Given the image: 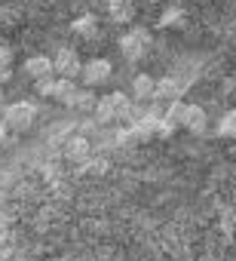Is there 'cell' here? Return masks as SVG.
I'll return each instance as SVG.
<instances>
[{"instance_id": "cell-1", "label": "cell", "mask_w": 236, "mask_h": 261, "mask_svg": "<svg viewBox=\"0 0 236 261\" xmlns=\"http://www.w3.org/2000/svg\"><path fill=\"white\" fill-rule=\"evenodd\" d=\"M95 117L101 123H116V120H129L132 117V98L126 92H110L95 101Z\"/></svg>"}, {"instance_id": "cell-2", "label": "cell", "mask_w": 236, "mask_h": 261, "mask_svg": "<svg viewBox=\"0 0 236 261\" xmlns=\"http://www.w3.org/2000/svg\"><path fill=\"white\" fill-rule=\"evenodd\" d=\"M0 120H4L16 136L28 133V129L34 126V120H37V105L34 101H13V105L4 108V117H0Z\"/></svg>"}, {"instance_id": "cell-3", "label": "cell", "mask_w": 236, "mask_h": 261, "mask_svg": "<svg viewBox=\"0 0 236 261\" xmlns=\"http://www.w3.org/2000/svg\"><path fill=\"white\" fill-rule=\"evenodd\" d=\"M151 46H154V37H151L148 28H129V31L120 37V53H123L129 62L144 59V56L151 53Z\"/></svg>"}, {"instance_id": "cell-4", "label": "cell", "mask_w": 236, "mask_h": 261, "mask_svg": "<svg viewBox=\"0 0 236 261\" xmlns=\"http://www.w3.org/2000/svg\"><path fill=\"white\" fill-rule=\"evenodd\" d=\"M110 74H113V65L107 62V59H89L86 65H83V74H80V80L92 89V86H101V83H107L110 80Z\"/></svg>"}, {"instance_id": "cell-5", "label": "cell", "mask_w": 236, "mask_h": 261, "mask_svg": "<svg viewBox=\"0 0 236 261\" xmlns=\"http://www.w3.org/2000/svg\"><path fill=\"white\" fill-rule=\"evenodd\" d=\"M52 65H55V74H58V77H71V80H74V77L83 74V62H80L77 49H68V46H62V49L55 53Z\"/></svg>"}, {"instance_id": "cell-6", "label": "cell", "mask_w": 236, "mask_h": 261, "mask_svg": "<svg viewBox=\"0 0 236 261\" xmlns=\"http://www.w3.org/2000/svg\"><path fill=\"white\" fill-rule=\"evenodd\" d=\"M25 74H28L34 83H40V80H46V77H55V65H52L49 56H31V59L25 62Z\"/></svg>"}, {"instance_id": "cell-7", "label": "cell", "mask_w": 236, "mask_h": 261, "mask_svg": "<svg viewBox=\"0 0 236 261\" xmlns=\"http://www.w3.org/2000/svg\"><path fill=\"white\" fill-rule=\"evenodd\" d=\"M104 16L116 25L132 22V4L129 0H104Z\"/></svg>"}, {"instance_id": "cell-8", "label": "cell", "mask_w": 236, "mask_h": 261, "mask_svg": "<svg viewBox=\"0 0 236 261\" xmlns=\"http://www.w3.org/2000/svg\"><path fill=\"white\" fill-rule=\"evenodd\" d=\"M184 129L193 136H202L205 129H209V117L199 105H187V117H184Z\"/></svg>"}, {"instance_id": "cell-9", "label": "cell", "mask_w": 236, "mask_h": 261, "mask_svg": "<svg viewBox=\"0 0 236 261\" xmlns=\"http://www.w3.org/2000/svg\"><path fill=\"white\" fill-rule=\"evenodd\" d=\"M132 98L138 101H148V98H157V80L151 74H138L132 80Z\"/></svg>"}, {"instance_id": "cell-10", "label": "cell", "mask_w": 236, "mask_h": 261, "mask_svg": "<svg viewBox=\"0 0 236 261\" xmlns=\"http://www.w3.org/2000/svg\"><path fill=\"white\" fill-rule=\"evenodd\" d=\"M65 154H68V160H74V163H86V160H89V142H86L83 136H74V139L65 145Z\"/></svg>"}, {"instance_id": "cell-11", "label": "cell", "mask_w": 236, "mask_h": 261, "mask_svg": "<svg viewBox=\"0 0 236 261\" xmlns=\"http://www.w3.org/2000/svg\"><path fill=\"white\" fill-rule=\"evenodd\" d=\"M71 31H74L77 37H95V34H98V19H95L92 13L77 16V19H74V25H71Z\"/></svg>"}, {"instance_id": "cell-12", "label": "cell", "mask_w": 236, "mask_h": 261, "mask_svg": "<svg viewBox=\"0 0 236 261\" xmlns=\"http://www.w3.org/2000/svg\"><path fill=\"white\" fill-rule=\"evenodd\" d=\"M181 80H175V77H163V80H157V98H166V101H175V98H181Z\"/></svg>"}, {"instance_id": "cell-13", "label": "cell", "mask_w": 236, "mask_h": 261, "mask_svg": "<svg viewBox=\"0 0 236 261\" xmlns=\"http://www.w3.org/2000/svg\"><path fill=\"white\" fill-rule=\"evenodd\" d=\"M95 101H98V98L89 92V86H83V89L77 86L74 95L68 98V108H77V111H89V108H92V111H95Z\"/></svg>"}, {"instance_id": "cell-14", "label": "cell", "mask_w": 236, "mask_h": 261, "mask_svg": "<svg viewBox=\"0 0 236 261\" xmlns=\"http://www.w3.org/2000/svg\"><path fill=\"white\" fill-rule=\"evenodd\" d=\"M184 19H187L184 7L172 4V7H166V10H163V16H160V28H178V25H184Z\"/></svg>"}, {"instance_id": "cell-15", "label": "cell", "mask_w": 236, "mask_h": 261, "mask_svg": "<svg viewBox=\"0 0 236 261\" xmlns=\"http://www.w3.org/2000/svg\"><path fill=\"white\" fill-rule=\"evenodd\" d=\"M184 117H187V105L181 101V98H175V101H169V108H166V120L178 129V126H184Z\"/></svg>"}, {"instance_id": "cell-16", "label": "cell", "mask_w": 236, "mask_h": 261, "mask_svg": "<svg viewBox=\"0 0 236 261\" xmlns=\"http://www.w3.org/2000/svg\"><path fill=\"white\" fill-rule=\"evenodd\" d=\"M218 136H224V139H236V108L227 111V114L218 120Z\"/></svg>"}, {"instance_id": "cell-17", "label": "cell", "mask_w": 236, "mask_h": 261, "mask_svg": "<svg viewBox=\"0 0 236 261\" xmlns=\"http://www.w3.org/2000/svg\"><path fill=\"white\" fill-rule=\"evenodd\" d=\"M221 230H224L227 237H236V209H227V212L221 215Z\"/></svg>"}, {"instance_id": "cell-18", "label": "cell", "mask_w": 236, "mask_h": 261, "mask_svg": "<svg viewBox=\"0 0 236 261\" xmlns=\"http://www.w3.org/2000/svg\"><path fill=\"white\" fill-rule=\"evenodd\" d=\"M13 59H16V53L10 46H0V65H13Z\"/></svg>"}, {"instance_id": "cell-19", "label": "cell", "mask_w": 236, "mask_h": 261, "mask_svg": "<svg viewBox=\"0 0 236 261\" xmlns=\"http://www.w3.org/2000/svg\"><path fill=\"white\" fill-rule=\"evenodd\" d=\"M13 80V65H0V86Z\"/></svg>"}, {"instance_id": "cell-20", "label": "cell", "mask_w": 236, "mask_h": 261, "mask_svg": "<svg viewBox=\"0 0 236 261\" xmlns=\"http://www.w3.org/2000/svg\"><path fill=\"white\" fill-rule=\"evenodd\" d=\"M0 230H10V215L0 209Z\"/></svg>"}, {"instance_id": "cell-21", "label": "cell", "mask_w": 236, "mask_h": 261, "mask_svg": "<svg viewBox=\"0 0 236 261\" xmlns=\"http://www.w3.org/2000/svg\"><path fill=\"white\" fill-rule=\"evenodd\" d=\"M7 237H10V230H0V246L7 243Z\"/></svg>"}, {"instance_id": "cell-22", "label": "cell", "mask_w": 236, "mask_h": 261, "mask_svg": "<svg viewBox=\"0 0 236 261\" xmlns=\"http://www.w3.org/2000/svg\"><path fill=\"white\" fill-rule=\"evenodd\" d=\"M0 105H4V89H0Z\"/></svg>"}, {"instance_id": "cell-23", "label": "cell", "mask_w": 236, "mask_h": 261, "mask_svg": "<svg viewBox=\"0 0 236 261\" xmlns=\"http://www.w3.org/2000/svg\"><path fill=\"white\" fill-rule=\"evenodd\" d=\"M0 148H4V139H0Z\"/></svg>"}, {"instance_id": "cell-24", "label": "cell", "mask_w": 236, "mask_h": 261, "mask_svg": "<svg viewBox=\"0 0 236 261\" xmlns=\"http://www.w3.org/2000/svg\"><path fill=\"white\" fill-rule=\"evenodd\" d=\"M233 197H236V191H233Z\"/></svg>"}]
</instances>
